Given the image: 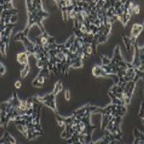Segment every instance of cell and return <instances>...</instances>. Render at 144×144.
Wrapping results in <instances>:
<instances>
[{"label":"cell","instance_id":"12","mask_svg":"<svg viewBox=\"0 0 144 144\" xmlns=\"http://www.w3.org/2000/svg\"><path fill=\"white\" fill-rule=\"evenodd\" d=\"M44 83H45V80H44V77L43 76H40V75H38L34 80L33 81L32 83V85L33 86H38V87H43V86H44Z\"/></svg>","mask_w":144,"mask_h":144},{"label":"cell","instance_id":"19","mask_svg":"<svg viewBox=\"0 0 144 144\" xmlns=\"http://www.w3.org/2000/svg\"><path fill=\"white\" fill-rule=\"evenodd\" d=\"M29 71H30V65L29 64H26L25 66H24V68L21 71V74H20L21 78H25L28 75V74H29Z\"/></svg>","mask_w":144,"mask_h":144},{"label":"cell","instance_id":"15","mask_svg":"<svg viewBox=\"0 0 144 144\" xmlns=\"http://www.w3.org/2000/svg\"><path fill=\"white\" fill-rule=\"evenodd\" d=\"M46 106H48L49 107L50 109H52L53 111L55 112V114H58V112H57V108H56V102H55V100H47V101H45L44 103Z\"/></svg>","mask_w":144,"mask_h":144},{"label":"cell","instance_id":"13","mask_svg":"<svg viewBox=\"0 0 144 144\" xmlns=\"http://www.w3.org/2000/svg\"><path fill=\"white\" fill-rule=\"evenodd\" d=\"M108 94H109V96L111 97V99H112V104H115V105H125V102L122 101L121 100L117 99V98L113 94V92L108 91Z\"/></svg>","mask_w":144,"mask_h":144},{"label":"cell","instance_id":"52","mask_svg":"<svg viewBox=\"0 0 144 144\" xmlns=\"http://www.w3.org/2000/svg\"><path fill=\"white\" fill-rule=\"evenodd\" d=\"M14 86L16 88H21V86H22V82H21V80H17V81L15 82Z\"/></svg>","mask_w":144,"mask_h":144},{"label":"cell","instance_id":"27","mask_svg":"<svg viewBox=\"0 0 144 144\" xmlns=\"http://www.w3.org/2000/svg\"><path fill=\"white\" fill-rule=\"evenodd\" d=\"M81 121L85 124V126H89V125H91V122H90V115H84V116L81 118Z\"/></svg>","mask_w":144,"mask_h":144},{"label":"cell","instance_id":"21","mask_svg":"<svg viewBox=\"0 0 144 144\" xmlns=\"http://www.w3.org/2000/svg\"><path fill=\"white\" fill-rule=\"evenodd\" d=\"M55 117H56V120L58 122V125L60 126H65V118L60 116L58 114H55Z\"/></svg>","mask_w":144,"mask_h":144},{"label":"cell","instance_id":"53","mask_svg":"<svg viewBox=\"0 0 144 144\" xmlns=\"http://www.w3.org/2000/svg\"><path fill=\"white\" fill-rule=\"evenodd\" d=\"M80 30H81L82 33H87V28H86V27L85 25H83V24H82V26L80 27Z\"/></svg>","mask_w":144,"mask_h":144},{"label":"cell","instance_id":"4","mask_svg":"<svg viewBox=\"0 0 144 144\" xmlns=\"http://www.w3.org/2000/svg\"><path fill=\"white\" fill-rule=\"evenodd\" d=\"M135 47V56H134L133 61L131 62V64L133 65L134 68H139L141 66V59H140V47L139 45L136 43L134 45Z\"/></svg>","mask_w":144,"mask_h":144},{"label":"cell","instance_id":"50","mask_svg":"<svg viewBox=\"0 0 144 144\" xmlns=\"http://www.w3.org/2000/svg\"><path fill=\"white\" fill-rule=\"evenodd\" d=\"M6 73V70H5V67H4L3 63L0 64V74L1 75H4V74Z\"/></svg>","mask_w":144,"mask_h":144},{"label":"cell","instance_id":"48","mask_svg":"<svg viewBox=\"0 0 144 144\" xmlns=\"http://www.w3.org/2000/svg\"><path fill=\"white\" fill-rule=\"evenodd\" d=\"M65 100H71V91L69 89H67L66 91H65Z\"/></svg>","mask_w":144,"mask_h":144},{"label":"cell","instance_id":"29","mask_svg":"<svg viewBox=\"0 0 144 144\" xmlns=\"http://www.w3.org/2000/svg\"><path fill=\"white\" fill-rule=\"evenodd\" d=\"M100 59H101V61H102V65H109L111 63V59L108 58L106 56H100Z\"/></svg>","mask_w":144,"mask_h":144},{"label":"cell","instance_id":"10","mask_svg":"<svg viewBox=\"0 0 144 144\" xmlns=\"http://www.w3.org/2000/svg\"><path fill=\"white\" fill-rule=\"evenodd\" d=\"M7 101H8L9 103L13 106V107H20L21 106V100L18 99V96H17V93L14 92L13 93V97L10 98L9 100H7Z\"/></svg>","mask_w":144,"mask_h":144},{"label":"cell","instance_id":"7","mask_svg":"<svg viewBox=\"0 0 144 144\" xmlns=\"http://www.w3.org/2000/svg\"><path fill=\"white\" fill-rule=\"evenodd\" d=\"M134 136H135V141L134 143L135 144H143L144 143V135L142 132H140V130L138 129L137 127L134 129Z\"/></svg>","mask_w":144,"mask_h":144},{"label":"cell","instance_id":"32","mask_svg":"<svg viewBox=\"0 0 144 144\" xmlns=\"http://www.w3.org/2000/svg\"><path fill=\"white\" fill-rule=\"evenodd\" d=\"M74 34H75V36L80 37V38H83L84 35H85V33H82L80 29H75V28H74Z\"/></svg>","mask_w":144,"mask_h":144},{"label":"cell","instance_id":"5","mask_svg":"<svg viewBox=\"0 0 144 144\" xmlns=\"http://www.w3.org/2000/svg\"><path fill=\"white\" fill-rule=\"evenodd\" d=\"M0 142H1L2 144H15V143H17L16 140L11 136L10 134L7 133V132H5L3 136L1 137Z\"/></svg>","mask_w":144,"mask_h":144},{"label":"cell","instance_id":"56","mask_svg":"<svg viewBox=\"0 0 144 144\" xmlns=\"http://www.w3.org/2000/svg\"><path fill=\"white\" fill-rule=\"evenodd\" d=\"M110 2H111V7H115V2H116V1H114V0H111Z\"/></svg>","mask_w":144,"mask_h":144},{"label":"cell","instance_id":"35","mask_svg":"<svg viewBox=\"0 0 144 144\" xmlns=\"http://www.w3.org/2000/svg\"><path fill=\"white\" fill-rule=\"evenodd\" d=\"M72 135H73V134L69 133L68 131L64 130L62 133H61V135H60V136H61V138H62V139H65V140H69V139H71V138H72Z\"/></svg>","mask_w":144,"mask_h":144},{"label":"cell","instance_id":"38","mask_svg":"<svg viewBox=\"0 0 144 144\" xmlns=\"http://www.w3.org/2000/svg\"><path fill=\"white\" fill-rule=\"evenodd\" d=\"M107 40H108V36L100 35V36L98 38V44H102V43H105Z\"/></svg>","mask_w":144,"mask_h":144},{"label":"cell","instance_id":"18","mask_svg":"<svg viewBox=\"0 0 144 144\" xmlns=\"http://www.w3.org/2000/svg\"><path fill=\"white\" fill-rule=\"evenodd\" d=\"M94 35L92 33H85V35L83 37V40H84V44H90L92 43Z\"/></svg>","mask_w":144,"mask_h":144},{"label":"cell","instance_id":"40","mask_svg":"<svg viewBox=\"0 0 144 144\" xmlns=\"http://www.w3.org/2000/svg\"><path fill=\"white\" fill-rule=\"evenodd\" d=\"M110 7H111V2H110V0H106V1H105V4H104V6H103V7H102V8H103L105 11H107L108 9L110 8Z\"/></svg>","mask_w":144,"mask_h":144},{"label":"cell","instance_id":"11","mask_svg":"<svg viewBox=\"0 0 144 144\" xmlns=\"http://www.w3.org/2000/svg\"><path fill=\"white\" fill-rule=\"evenodd\" d=\"M113 118V115H102V117H101V126H100V129L104 130L105 127L107 126L108 122Z\"/></svg>","mask_w":144,"mask_h":144},{"label":"cell","instance_id":"30","mask_svg":"<svg viewBox=\"0 0 144 144\" xmlns=\"http://www.w3.org/2000/svg\"><path fill=\"white\" fill-rule=\"evenodd\" d=\"M61 13H62V19L64 22H67L68 20V12H67V7H61Z\"/></svg>","mask_w":144,"mask_h":144},{"label":"cell","instance_id":"45","mask_svg":"<svg viewBox=\"0 0 144 144\" xmlns=\"http://www.w3.org/2000/svg\"><path fill=\"white\" fill-rule=\"evenodd\" d=\"M83 66V62H82V60H77V61H75L74 63V65L72 67H74V68H80V67Z\"/></svg>","mask_w":144,"mask_h":144},{"label":"cell","instance_id":"23","mask_svg":"<svg viewBox=\"0 0 144 144\" xmlns=\"http://www.w3.org/2000/svg\"><path fill=\"white\" fill-rule=\"evenodd\" d=\"M62 90V84H61V82L59 81L57 82L55 84V87H54V90H53V94H55V95H58V93L59 91H61Z\"/></svg>","mask_w":144,"mask_h":144},{"label":"cell","instance_id":"31","mask_svg":"<svg viewBox=\"0 0 144 144\" xmlns=\"http://www.w3.org/2000/svg\"><path fill=\"white\" fill-rule=\"evenodd\" d=\"M24 36H25V34L23 33V31H22V32H19V33L14 36V40H16V41H22V38H23Z\"/></svg>","mask_w":144,"mask_h":144},{"label":"cell","instance_id":"54","mask_svg":"<svg viewBox=\"0 0 144 144\" xmlns=\"http://www.w3.org/2000/svg\"><path fill=\"white\" fill-rule=\"evenodd\" d=\"M53 66H54V65H53V64H52V63L50 62L49 60H48V70L50 71V72H51V71H53Z\"/></svg>","mask_w":144,"mask_h":144},{"label":"cell","instance_id":"42","mask_svg":"<svg viewBox=\"0 0 144 144\" xmlns=\"http://www.w3.org/2000/svg\"><path fill=\"white\" fill-rule=\"evenodd\" d=\"M27 100H22V101H21V106H20V107H21V109H22V110H24V111H25V110H27Z\"/></svg>","mask_w":144,"mask_h":144},{"label":"cell","instance_id":"9","mask_svg":"<svg viewBox=\"0 0 144 144\" xmlns=\"http://www.w3.org/2000/svg\"><path fill=\"white\" fill-rule=\"evenodd\" d=\"M92 74L95 77H100V76H107L108 74L105 73V71L101 68V66H95L92 69Z\"/></svg>","mask_w":144,"mask_h":144},{"label":"cell","instance_id":"8","mask_svg":"<svg viewBox=\"0 0 144 144\" xmlns=\"http://www.w3.org/2000/svg\"><path fill=\"white\" fill-rule=\"evenodd\" d=\"M28 53L27 52H24V53H19L17 55V60L20 64H22V65H26V64H29L28 62Z\"/></svg>","mask_w":144,"mask_h":144},{"label":"cell","instance_id":"55","mask_svg":"<svg viewBox=\"0 0 144 144\" xmlns=\"http://www.w3.org/2000/svg\"><path fill=\"white\" fill-rule=\"evenodd\" d=\"M65 5H66V7H71L72 5H73V1H71V0H66L65 1Z\"/></svg>","mask_w":144,"mask_h":144},{"label":"cell","instance_id":"1","mask_svg":"<svg viewBox=\"0 0 144 144\" xmlns=\"http://www.w3.org/2000/svg\"><path fill=\"white\" fill-rule=\"evenodd\" d=\"M143 31V25H140L138 23H135L132 26V29H131V34H130V43H131V46H134V45L137 43V37L141 34V33Z\"/></svg>","mask_w":144,"mask_h":144},{"label":"cell","instance_id":"34","mask_svg":"<svg viewBox=\"0 0 144 144\" xmlns=\"http://www.w3.org/2000/svg\"><path fill=\"white\" fill-rule=\"evenodd\" d=\"M104 4H105V1H104V0H99V1H98V3H97V5H96L97 11L100 10V9L103 7Z\"/></svg>","mask_w":144,"mask_h":144},{"label":"cell","instance_id":"39","mask_svg":"<svg viewBox=\"0 0 144 144\" xmlns=\"http://www.w3.org/2000/svg\"><path fill=\"white\" fill-rule=\"evenodd\" d=\"M12 122L14 123L16 126H17V125H23V126H25L26 125V120H23V119H21V120H14V121H12Z\"/></svg>","mask_w":144,"mask_h":144},{"label":"cell","instance_id":"33","mask_svg":"<svg viewBox=\"0 0 144 144\" xmlns=\"http://www.w3.org/2000/svg\"><path fill=\"white\" fill-rule=\"evenodd\" d=\"M36 15L38 16V17H40V18H42V19L48 18V13L47 12V11H45V10H40V11H38Z\"/></svg>","mask_w":144,"mask_h":144},{"label":"cell","instance_id":"26","mask_svg":"<svg viewBox=\"0 0 144 144\" xmlns=\"http://www.w3.org/2000/svg\"><path fill=\"white\" fill-rule=\"evenodd\" d=\"M131 15H129L128 13H124V14L122 15V23L124 24V25L126 26L127 23H128V22H129V20L131 19Z\"/></svg>","mask_w":144,"mask_h":144},{"label":"cell","instance_id":"46","mask_svg":"<svg viewBox=\"0 0 144 144\" xmlns=\"http://www.w3.org/2000/svg\"><path fill=\"white\" fill-rule=\"evenodd\" d=\"M134 70H135L136 75H138V76H139L140 78H143V72L140 71L139 69H137V68H134Z\"/></svg>","mask_w":144,"mask_h":144},{"label":"cell","instance_id":"37","mask_svg":"<svg viewBox=\"0 0 144 144\" xmlns=\"http://www.w3.org/2000/svg\"><path fill=\"white\" fill-rule=\"evenodd\" d=\"M48 61H47V60H42V59H38V60H37V66L42 69V68H43L44 66L48 65Z\"/></svg>","mask_w":144,"mask_h":144},{"label":"cell","instance_id":"49","mask_svg":"<svg viewBox=\"0 0 144 144\" xmlns=\"http://www.w3.org/2000/svg\"><path fill=\"white\" fill-rule=\"evenodd\" d=\"M126 70H122V71H120V72H118L117 76H118V77H123V76H125V75L126 74Z\"/></svg>","mask_w":144,"mask_h":144},{"label":"cell","instance_id":"43","mask_svg":"<svg viewBox=\"0 0 144 144\" xmlns=\"http://www.w3.org/2000/svg\"><path fill=\"white\" fill-rule=\"evenodd\" d=\"M144 110H143V102H141V110H140V117L141 118V120H142V122H143V119H144Z\"/></svg>","mask_w":144,"mask_h":144},{"label":"cell","instance_id":"36","mask_svg":"<svg viewBox=\"0 0 144 144\" xmlns=\"http://www.w3.org/2000/svg\"><path fill=\"white\" fill-rule=\"evenodd\" d=\"M69 68H70V66H69L67 63H63L62 64V70H61V73H62V74H64L65 76L67 75V73H68Z\"/></svg>","mask_w":144,"mask_h":144},{"label":"cell","instance_id":"24","mask_svg":"<svg viewBox=\"0 0 144 144\" xmlns=\"http://www.w3.org/2000/svg\"><path fill=\"white\" fill-rule=\"evenodd\" d=\"M0 48H1V55L3 58H6V56H7V47H6V43L4 42L3 40H0Z\"/></svg>","mask_w":144,"mask_h":144},{"label":"cell","instance_id":"2","mask_svg":"<svg viewBox=\"0 0 144 144\" xmlns=\"http://www.w3.org/2000/svg\"><path fill=\"white\" fill-rule=\"evenodd\" d=\"M22 42L23 43L24 47H25L26 50H27V53L28 55H33L34 54V48H35V44L33 43L31 40L28 39L27 36H24L22 38Z\"/></svg>","mask_w":144,"mask_h":144},{"label":"cell","instance_id":"51","mask_svg":"<svg viewBox=\"0 0 144 144\" xmlns=\"http://www.w3.org/2000/svg\"><path fill=\"white\" fill-rule=\"evenodd\" d=\"M17 15H15V16H11V19H10V23H13V24H16V22H17Z\"/></svg>","mask_w":144,"mask_h":144},{"label":"cell","instance_id":"47","mask_svg":"<svg viewBox=\"0 0 144 144\" xmlns=\"http://www.w3.org/2000/svg\"><path fill=\"white\" fill-rule=\"evenodd\" d=\"M55 37L54 36H49L48 39V45H50V44H54V43H56L55 42ZM48 47V46H47Z\"/></svg>","mask_w":144,"mask_h":144},{"label":"cell","instance_id":"14","mask_svg":"<svg viewBox=\"0 0 144 144\" xmlns=\"http://www.w3.org/2000/svg\"><path fill=\"white\" fill-rule=\"evenodd\" d=\"M19 12V9L17 8H11V9H8V10H4L2 13H1V17H6V16H15L17 15V13Z\"/></svg>","mask_w":144,"mask_h":144},{"label":"cell","instance_id":"17","mask_svg":"<svg viewBox=\"0 0 144 144\" xmlns=\"http://www.w3.org/2000/svg\"><path fill=\"white\" fill-rule=\"evenodd\" d=\"M126 76L129 78L130 81H133L134 77H135V75H136V73H135V70H134V67H132V68H127L126 71Z\"/></svg>","mask_w":144,"mask_h":144},{"label":"cell","instance_id":"6","mask_svg":"<svg viewBox=\"0 0 144 144\" xmlns=\"http://www.w3.org/2000/svg\"><path fill=\"white\" fill-rule=\"evenodd\" d=\"M27 133H28V136L26 137V139L29 140V141H31V140L34 139V138L37 137V136H42V135H43V131L36 130L34 127H33V128H28Z\"/></svg>","mask_w":144,"mask_h":144},{"label":"cell","instance_id":"28","mask_svg":"<svg viewBox=\"0 0 144 144\" xmlns=\"http://www.w3.org/2000/svg\"><path fill=\"white\" fill-rule=\"evenodd\" d=\"M111 28H112V24L108 23L107 25L105 26V28H104V31H103V33H102V35H104V36H108V35H109V33H110V32H111Z\"/></svg>","mask_w":144,"mask_h":144},{"label":"cell","instance_id":"41","mask_svg":"<svg viewBox=\"0 0 144 144\" xmlns=\"http://www.w3.org/2000/svg\"><path fill=\"white\" fill-rule=\"evenodd\" d=\"M141 11V7L139 5H135L133 6V14H139Z\"/></svg>","mask_w":144,"mask_h":144},{"label":"cell","instance_id":"20","mask_svg":"<svg viewBox=\"0 0 144 144\" xmlns=\"http://www.w3.org/2000/svg\"><path fill=\"white\" fill-rule=\"evenodd\" d=\"M123 40H124V42H125V45H126L127 51H130V49H131V47L133 48L134 46H131V43H130L129 37L126 36V34H123Z\"/></svg>","mask_w":144,"mask_h":144},{"label":"cell","instance_id":"3","mask_svg":"<svg viewBox=\"0 0 144 144\" xmlns=\"http://www.w3.org/2000/svg\"><path fill=\"white\" fill-rule=\"evenodd\" d=\"M121 60H123V59H122V56H121V51H120V46L117 45L115 48L113 59H111V63L109 65H115L119 61H121Z\"/></svg>","mask_w":144,"mask_h":144},{"label":"cell","instance_id":"22","mask_svg":"<svg viewBox=\"0 0 144 144\" xmlns=\"http://www.w3.org/2000/svg\"><path fill=\"white\" fill-rule=\"evenodd\" d=\"M75 38H76L75 34H74V35H72V36H71L70 38H69V39L66 41V43L64 44V48H68V49H69V48L72 47V45L74 44V40H75Z\"/></svg>","mask_w":144,"mask_h":144},{"label":"cell","instance_id":"44","mask_svg":"<svg viewBox=\"0 0 144 144\" xmlns=\"http://www.w3.org/2000/svg\"><path fill=\"white\" fill-rule=\"evenodd\" d=\"M55 2L58 4L59 9H61V7H66V5H65V1H63V0H60V1H55Z\"/></svg>","mask_w":144,"mask_h":144},{"label":"cell","instance_id":"16","mask_svg":"<svg viewBox=\"0 0 144 144\" xmlns=\"http://www.w3.org/2000/svg\"><path fill=\"white\" fill-rule=\"evenodd\" d=\"M38 75L43 76V77H50V71L48 70V65H46V66H44L41 69L40 73H39Z\"/></svg>","mask_w":144,"mask_h":144},{"label":"cell","instance_id":"25","mask_svg":"<svg viewBox=\"0 0 144 144\" xmlns=\"http://www.w3.org/2000/svg\"><path fill=\"white\" fill-rule=\"evenodd\" d=\"M109 91H111V92H113V93H120V94H123V93H124L123 88L121 86H119L118 85H115Z\"/></svg>","mask_w":144,"mask_h":144}]
</instances>
